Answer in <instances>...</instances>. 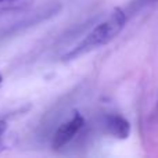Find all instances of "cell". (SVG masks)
Instances as JSON below:
<instances>
[{
  "mask_svg": "<svg viewBox=\"0 0 158 158\" xmlns=\"http://www.w3.org/2000/svg\"><path fill=\"white\" fill-rule=\"evenodd\" d=\"M6 129H7V123H6L4 121H0V136L6 132Z\"/></svg>",
  "mask_w": 158,
  "mask_h": 158,
  "instance_id": "cell-5",
  "label": "cell"
},
{
  "mask_svg": "<svg viewBox=\"0 0 158 158\" xmlns=\"http://www.w3.org/2000/svg\"><path fill=\"white\" fill-rule=\"evenodd\" d=\"M158 0H135L133 3L131 4L132 10H140L143 7H147V6H151L154 3H157Z\"/></svg>",
  "mask_w": 158,
  "mask_h": 158,
  "instance_id": "cell-4",
  "label": "cell"
},
{
  "mask_svg": "<svg viewBox=\"0 0 158 158\" xmlns=\"http://www.w3.org/2000/svg\"><path fill=\"white\" fill-rule=\"evenodd\" d=\"M3 2H11V0H0V3H3Z\"/></svg>",
  "mask_w": 158,
  "mask_h": 158,
  "instance_id": "cell-6",
  "label": "cell"
},
{
  "mask_svg": "<svg viewBox=\"0 0 158 158\" xmlns=\"http://www.w3.org/2000/svg\"><path fill=\"white\" fill-rule=\"evenodd\" d=\"M126 19H128V15L122 8H114L106 21L100 22L77 47H74L71 52L64 56V60H74L79 56H83L97 47L110 43L121 33L126 24Z\"/></svg>",
  "mask_w": 158,
  "mask_h": 158,
  "instance_id": "cell-1",
  "label": "cell"
},
{
  "mask_svg": "<svg viewBox=\"0 0 158 158\" xmlns=\"http://www.w3.org/2000/svg\"><path fill=\"white\" fill-rule=\"evenodd\" d=\"M104 128L106 132L117 139H128L131 135V123L128 119L117 114H110L104 118Z\"/></svg>",
  "mask_w": 158,
  "mask_h": 158,
  "instance_id": "cell-3",
  "label": "cell"
},
{
  "mask_svg": "<svg viewBox=\"0 0 158 158\" xmlns=\"http://www.w3.org/2000/svg\"><path fill=\"white\" fill-rule=\"evenodd\" d=\"M11 2H13V0H11Z\"/></svg>",
  "mask_w": 158,
  "mask_h": 158,
  "instance_id": "cell-8",
  "label": "cell"
},
{
  "mask_svg": "<svg viewBox=\"0 0 158 158\" xmlns=\"http://www.w3.org/2000/svg\"><path fill=\"white\" fill-rule=\"evenodd\" d=\"M83 125H85V119L77 112L71 119L67 121L65 123H63V125L57 129L54 137H53V143H52L53 148L58 150V148L64 147L65 144H68V143L74 139L75 135L82 129Z\"/></svg>",
  "mask_w": 158,
  "mask_h": 158,
  "instance_id": "cell-2",
  "label": "cell"
},
{
  "mask_svg": "<svg viewBox=\"0 0 158 158\" xmlns=\"http://www.w3.org/2000/svg\"><path fill=\"white\" fill-rule=\"evenodd\" d=\"M2 81H3V78H2V74H0V83H2Z\"/></svg>",
  "mask_w": 158,
  "mask_h": 158,
  "instance_id": "cell-7",
  "label": "cell"
}]
</instances>
